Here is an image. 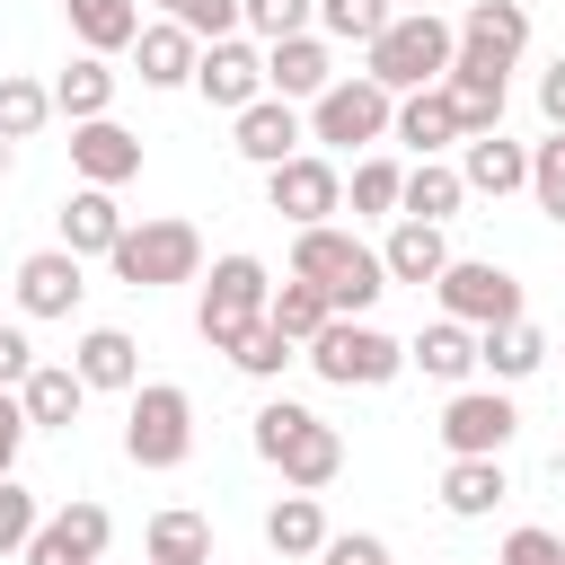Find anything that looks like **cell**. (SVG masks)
Segmentation results:
<instances>
[{
    "mask_svg": "<svg viewBox=\"0 0 565 565\" xmlns=\"http://www.w3.org/2000/svg\"><path fill=\"white\" fill-rule=\"evenodd\" d=\"M247 441H256V459H265L282 486H300V494H318V486L344 477V433H335L318 406H300V397H265V406L247 415Z\"/></svg>",
    "mask_w": 565,
    "mask_h": 565,
    "instance_id": "obj_1",
    "label": "cell"
},
{
    "mask_svg": "<svg viewBox=\"0 0 565 565\" xmlns=\"http://www.w3.org/2000/svg\"><path fill=\"white\" fill-rule=\"evenodd\" d=\"M291 274H300V282H318V291L335 300V318H371V309H380V291H388L380 247H362V238H353V230H335V221L291 230Z\"/></svg>",
    "mask_w": 565,
    "mask_h": 565,
    "instance_id": "obj_2",
    "label": "cell"
},
{
    "mask_svg": "<svg viewBox=\"0 0 565 565\" xmlns=\"http://www.w3.org/2000/svg\"><path fill=\"white\" fill-rule=\"evenodd\" d=\"M459 62V26L441 18V9H397L371 44H362V71L388 88V97H406V88H433L441 71Z\"/></svg>",
    "mask_w": 565,
    "mask_h": 565,
    "instance_id": "obj_3",
    "label": "cell"
},
{
    "mask_svg": "<svg viewBox=\"0 0 565 565\" xmlns=\"http://www.w3.org/2000/svg\"><path fill=\"white\" fill-rule=\"evenodd\" d=\"M115 282H132V291H177V282H203V230L194 221H177V212H150V221H132L124 238H115Z\"/></svg>",
    "mask_w": 565,
    "mask_h": 565,
    "instance_id": "obj_4",
    "label": "cell"
},
{
    "mask_svg": "<svg viewBox=\"0 0 565 565\" xmlns=\"http://www.w3.org/2000/svg\"><path fill=\"white\" fill-rule=\"evenodd\" d=\"M300 362H309L327 388H388V380L406 371V344H397L388 327H371V318H327V327L300 344Z\"/></svg>",
    "mask_w": 565,
    "mask_h": 565,
    "instance_id": "obj_5",
    "label": "cell"
},
{
    "mask_svg": "<svg viewBox=\"0 0 565 565\" xmlns=\"http://www.w3.org/2000/svg\"><path fill=\"white\" fill-rule=\"evenodd\" d=\"M265 300H274V274H265V256H247V247H230V256H212V274H203V300H194V335L212 344V353H230L256 318H265Z\"/></svg>",
    "mask_w": 565,
    "mask_h": 565,
    "instance_id": "obj_6",
    "label": "cell"
},
{
    "mask_svg": "<svg viewBox=\"0 0 565 565\" xmlns=\"http://www.w3.org/2000/svg\"><path fill=\"white\" fill-rule=\"evenodd\" d=\"M124 459L150 468V477H168V468L194 459V397L177 380H141L132 388V406H124Z\"/></svg>",
    "mask_w": 565,
    "mask_h": 565,
    "instance_id": "obj_7",
    "label": "cell"
},
{
    "mask_svg": "<svg viewBox=\"0 0 565 565\" xmlns=\"http://www.w3.org/2000/svg\"><path fill=\"white\" fill-rule=\"evenodd\" d=\"M388 124H397V97L371 79V71H344L327 97H309V141L318 150H380L388 141Z\"/></svg>",
    "mask_w": 565,
    "mask_h": 565,
    "instance_id": "obj_8",
    "label": "cell"
},
{
    "mask_svg": "<svg viewBox=\"0 0 565 565\" xmlns=\"http://www.w3.org/2000/svg\"><path fill=\"white\" fill-rule=\"evenodd\" d=\"M433 300H441V318H459V327L530 318L521 274H512V265H494V256H450V265H441V282H433Z\"/></svg>",
    "mask_w": 565,
    "mask_h": 565,
    "instance_id": "obj_9",
    "label": "cell"
},
{
    "mask_svg": "<svg viewBox=\"0 0 565 565\" xmlns=\"http://www.w3.org/2000/svg\"><path fill=\"white\" fill-rule=\"evenodd\" d=\"M433 433H441L450 459H503L512 433H521V406H512V388H450Z\"/></svg>",
    "mask_w": 565,
    "mask_h": 565,
    "instance_id": "obj_10",
    "label": "cell"
},
{
    "mask_svg": "<svg viewBox=\"0 0 565 565\" xmlns=\"http://www.w3.org/2000/svg\"><path fill=\"white\" fill-rule=\"evenodd\" d=\"M265 203H274L291 230L335 221V212H344V168H335V150H291L282 168H265Z\"/></svg>",
    "mask_w": 565,
    "mask_h": 565,
    "instance_id": "obj_11",
    "label": "cell"
},
{
    "mask_svg": "<svg viewBox=\"0 0 565 565\" xmlns=\"http://www.w3.org/2000/svg\"><path fill=\"white\" fill-rule=\"evenodd\" d=\"M230 150L247 159V168H282L291 150H309V106H291V97H256V106H238L230 115Z\"/></svg>",
    "mask_w": 565,
    "mask_h": 565,
    "instance_id": "obj_12",
    "label": "cell"
},
{
    "mask_svg": "<svg viewBox=\"0 0 565 565\" xmlns=\"http://www.w3.org/2000/svg\"><path fill=\"white\" fill-rule=\"evenodd\" d=\"M194 97L221 106V115L256 106V97H265V44H256V35H221V44H203V62H194Z\"/></svg>",
    "mask_w": 565,
    "mask_h": 565,
    "instance_id": "obj_13",
    "label": "cell"
},
{
    "mask_svg": "<svg viewBox=\"0 0 565 565\" xmlns=\"http://www.w3.org/2000/svg\"><path fill=\"white\" fill-rule=\"evenodd\" d=\"M79 291H88V256H71L62 238L18 256V318H71Z\"/></svg>",
    "mask_w": 565,
    "mask_h": 565,
    "instance_id": "obj_14",
    "label": "cell"
},
{
    "mask_svg": "<svg viewBox=\"0 0 565 565\" xmlns=\"http://www.w3.org/2000/svg\"><path fill=\"white\" fill-rule=\"evenodd\" d=\"M521 53H530V9H521V0H468V18H459V62L512 71Z\"/></svg>",
    "mask_w": 565,
    "mask_h": 565,
    "instance_id": "obj_15",
    "label": "cell"
},
{
    "mask_svg": "<svg viewBox=\"0 0 565 565\" xmlns=\"http://www.w3.org/2000/svg\"><path fill=\"white\" fill-rule=\"evenodd\" d=\"M106 539H115V512L79 494V503H62V512L26 539V565H97V556H106Z\"/></svg>",
    "mask_w": 565,
    "mask_h": 565,
    "instance_id": "obj_16",
    "label": "cell"
},
{
    "mask_svg": "<svg viewBox=\"0 0 565 565\" xmlns=\"http://www.w3.org/2000/svg\"><path fill=\"white\" fill-rule=\"evenodd\" d=\"M344 71H335V44L309 26V35H282V44H265V88L274 97H291V106H309V97H327Z\"/></svg>",
    "mask_w": 565,
    "mask_h": 565,
    "instance_id": "obj_17",
    "label": "cell"
},
{
    "mask_svg": "<svg viewBox=\"0 0 565 565\" xmlns=\"http://www.w3.org/2000/svg\"><path fill=\"white\" fill-rule=\"evenodd\" d=\"M71 177L79 185H132L141 177V132H124L115 115L71 124Z\"/></svg>",
    "mask_w": 565,
    "mask_h": 565,
    "instance_id": "obj_18",
    "label": "cell"
},
{
    "mask_svg": "<svg viewBox=\"0 0 565 565\" xmlns=\"http://www.w3.org/2000/svg\"><path fill=\"white\" fill-rule=\"evenodd\" d=\"M53 230H62L71 256H115V238L132 230V212L115 203V185H71L62 212H53Z\"/></svg>",
    "mask_w": 565,
    "mask_h": 565,
    "instance_id": "obj_19",
    "label": "cell"
},
{
    "mask_svg": "<svg viewBox=\"0 0 565 565\" xmlns=\"http://www.w3.org/2000/svg\"><path fill=\"white\" fill-rule=\"evenodd\" d=\"M388 141H406L415 159H441V150H459V141H468V124H459L450 88L433 79V88H406V97H397V124H388Z\"/></svg>",
    "mask_w": 565,
    "mask_h": 565,
    "instance_id": "obj_20",
    "label": "cell"
},
{
    "mask_svg": "<svg viewBox=\"0 0 565 565\" xmlns=\"http://www.w3.org/2000/svg\"><path fill=\"white\" fill-rule=\"evenodd\" d=\"M194 62H203V35L177 26V18H159V26L132 35V79L141 88H194Z\"/></svg>",
    "mask_w": 565,
    "mask_h": 565,
    "instance_id": "obj_21",
    "label": "cell"
},
{
    "mask_svg": "<svg viewBox=\"0 0 565 565\" xmlns=\"http://www.w3.org/2000/svg\"><path fill=\"white\" fill-rule=\"evenodd\" d=\"M88 397H97V388H88L71 362H35V371L18 380V406H26L35 433H71V424L88 415Z\"/></svg>",
    "mask_w": 565,
    "mask_h": 565,
    "instance_id": "obj_22",
    "label": "cell"
},
{
    "mask_svg": "<svg viewBox=\"0 0 565 565\" xmlns=\"http://www.w3.org/2000/svg\"><path fill=\"white\" fill-rule=\"evenodd\" d=\"M459 177L468 194H530V141H503V132H468L459 141Z\"/></svg>",
    "mask_w": 565,
    "mask_h": 565,
    "instance_id": "obj_23",
    "label": "cell"
},
{
    "mask_svg": "<svg viewBox=\"0 0 565 565\" xmlns=\"http://www.w3.org/2000/svg\"><path fill=\"white\" fill-rule=\"evenodd\" d=\"M406 371H424V380H441V388H468V380H477V327H459V318L415 327V335H406Z\"/></svg>",
    "mask_w": 565,
    "mask_h": 565,
    "instance_id": "obj_24",
    "label": "cell"
},
{
    "mask_svg": "<svg viewBox=\"0 0 565 565\" xmlns=\"http://www.w3.org/2000/svg\"><path fill=\"white\" fill-rule=\"evenodd\" d=\"M477 371H486L494 388H521V380H539V371H547V335H539L530 318L477 327Z\"/></svg>",
    "mask_w": 565,
    "mask_h": 565,
    "instance_id": "obj_25",
    "label": "cell"
},
{
    "mask_svg": "<svg viewBox=\"0 0 565 565\" xmlns=\"http://www.w3.org/2000/svg\"><path fill=\"white\" fill-rule=\"evenodd\" d=\"M115 88H124L115 53H71V62L53 71V115H71V124H88V115H115Z\"/></svg>",
    "mask_w": 565,
    "mask_h": 565,
    "instance_id": "obj_26",
    "label": "cell"
},
{
    "mask_svg": "<svg viewBox=\"0 0 565 565\" xmlns=\"http://www.w3.org/2000/svg\"><path fill=\"white\" fill-rule=\"evenodd\" d=\"M380 265H388V282H441V265H450V238H441V221H388V238H380Z\"/></svg>",
    "mask_w": 565,
    "mask_h": 565,
    "instance_id": "obj_27",
    "label": "cell"
},
{
    "mask_svg": "<svg viewBox=\"0 0 565 565\" xmlns=\"http://www.w3.org/2000/svg\"><path fill=\"white\" fill-rule=\"evenodd\" d=\"M71 371H79L88 388H124V397H132V388H141V344H132L124 327H88V335L71 344Z\"/></svg>",
    "mask_w": 565,
    "mask_h": 565,
    "instance_id": "obj_28",
    "label": "cell"
},
{
    "mask_svg": "<svg viewBox=\"0 0 565 565\" xmlns=\"http://www.w3.org/2000/svg\"><path fill=\"white\" fill-rule=\"evenodd\" d=\"M62 18H71L79 53H132V35H141V0H62Z\"/></svg>",
    "mask_w": 565,
    "mask_h": 565,
    "instance_id": "obj_29",
    "label": "cell"
},
{
    "mask_svg": "<svg viewBox=\"0 0 565 565\" xmlns=\"http://www.w3.org/2000/svg\"><path fill=\"white\" fill-rule=\"evenodd\" d=\"M503 494H512L503 459H450V468H441V512H450V521H486Z\"/></svg>",
    "mask_w": 565,
    "mask_h": 565,
    "instance_id": "obj_30",
    "label": "cell"
},
{
    "mask_svg": "<svg viewBox=\"0 0 565 565\" xmlns=\"http://www.w3.org/2000/svg\"><path fill=\"white\" fill-rule=\"evenodd\" d=\"M141 556H150V565H212V521L185 512V503H168V512H150Z\"/></svg>",
    "mask_w": 565,
    "mask_h": 565,
    "instance_id": "obj_31",
    "label": "cell"
},
{
    "mask_svg": "<svg viewBox=\"0 0 565 565\" xmlns=\"http://www.w3.org/2000/svg\"><path fill=\"white\" fill-rule=\"evenodd\" d=\"M441 88H450V106H459V124H468V132H503V106H512V88H503V71H477V62H450V71H441Z\"/></svg>",
    "mask_w": 565,
    "mask_h": 565,
    "instance_id": "obj_32",
    "label": "cell"
},
{
    "mask_svg": "<svg viewBox=\"0 0 565 565\" xmlns=\"http://www.w3.org/2000/svg\"><path fill=\"white\" fill-rule=\"evenodd\" d=\"M344 203H353V221H397V203H406V168L380 159V150H362L353 177H344Z\"/></svg>",
    "mask_w": 565,
    "mask_h": 565,
    "instance_id": "obj_33",
    "label": "cell"
},
{
    "mask_svg": "<svg viewBox=\"0 0 565 565\" xmlns=\"http://www.w3.org/2000/svg\"><path fill=\"white\" fill-rule=\"evenodd\" d=\"M459 203H468V177H459V159H415V168H406V203H397L406 221H450Z\"/></svg>",
    "mask_w": 565,
    "mask_h": 565,
    "instance_id": "obj_34",
    "label": "cell"
},
{
    "mask_svg": "<svg viewBox=\"0 0 565 565\" xmlns=\"http://www.w3.org/2000/svg\"><path fill=\"white\" fill-rule=\"evenodd\" d=\"M265 547H274V556H318V547H327V512H318V494L282 486V503L265 512Z\"/></svg>",
    "mask_w": 565,
    "mask_h": 565,
    "instance_id": "obj_35",
    "label": "cell"
},
{
    "mask_svg": "<svg viewBox=\"0 0 565 565\" xmlns=\"http://www.w3.org/2000/svg\"><path fill=\"white\" fill-rule=\"evenodd\" d=\"M265 318H274V327H282L291 344H309V335H318V327L335 318V300H327L318 282H300V274H282V282H274V300H265Z\"/></svg>",
    "mask_w": 565,
    "mask_h": 565,
    "instance_id": "obj_36",
    "label": "cell"
},
{
    "mask_svg": "<svg viewBox=\"0 0 565 565\" xmlns=\"http://www.w3.org/2000/svg\"><path fill=\"white\" fill-rule=\"evenodd\" d=\"M53 124V88L26 71H0V141H35Z\"/></svg>",
    "mask_w": 565,
    "mask_h": 565,
    "instance_id": "obj_37",
    "label": "cell"
},
{
    "mask_svg": "<svg viewBox=\"0 0 565 565\" xmlns=\"http://www.w3.org/2000/svg\"><path fill=\"white\" fill-rule=\"evenodd\" d=\"M291 362H300V344H291V335H282L274 318H256V327H247V335L230 344V371H247V380H282Z\"/></svg>",
    "mask_w": 565,
    "mask_h": 565,
    "instance_id": "obj_38",
    "label": "cell"
},
{
    "mask_svg": "<svg viewBox=\"0 0 565 565\" xmlns=\"http://www.w3.org/2000/svg\"><path fill=\"white\" fill-rule=\"evenodd\" d=\"M397 18V0H318V35L327 44H371Z\"/></svg>",
    "mask_w": 565,
    "mask_h": 565,
    "instance_id": "obj_39",
    "label": "cell"
},
{
    "mask_svg": "<svg viewBox=\"0 0 565 565\" xmlns=\"http://www.w3.org/2000/svg\"><path fill=\"white\" fill-rule=\"evenodd\" d=\"M159 18L194 26L203 44H221V35H247V0H159Z\"/></svg>",
    "mask_w": 565,
    "mask_h": 565,
    "instance_id": "obj_40",
    "label": "cell"
},
{
    "mask_svg": "<svg viewBox=\"0 0 565 565\" xmlns=\"http://www.w3.org/2000/svg\"><path fill=\"white\" fill-rule=\"evenodd\" d=\"M530 203L565 230V132H547V141H530Z\"/></svg>",
    "mask_w": 565,
    "mask_h": 565,
    "instance_id": "obj_41",
    "label": "cell"
},
{
    "mask_svg": "<svg viewBox=\"0 0 565 565\" xmlns=\"http://www.w3.org/2000/svg\"><path fill=\"white\" fill-rule=\"evenodd\" d=\"M309 26H318V0H247L256 44H282V35H309Z\"/></svg>",
    "mask_w": 565,
    "mask_h": 565,
    "instance_id": "obj_42",
    "label": "cell"
},
{
    "mask_svg": "<svg viewBox=\"0 0 565 565\" xmlns=\"http://www.w3.org/2000/svg\"><path fill=\"white\" fill-rule=\"evenodd\" d=\"M44 530V512H35V486H18V477H0V556H26V539Z\"/></svg>",
    "mask_w": 565,
    "mask_h": 565,
    "instance_id": "obj_43",
    "label": "cell"
},
{
    "mask_svg": "<svg viewBox=\"0 0 565 565\" xmlns=\"http://www.w3.org/2000/svg\"><path fill=\"white\" fill-rule=\"evenodd\" d=\"M494 565H565V539H556V530H539V521H521V530L494 547Z\"/></svg>",
    "mask_w": 565,
    "mask_h": 565,
    "instance_id": "obj_44",
    "label": "cell"
},
{
    "mask_svg": "<svg viewBox=\"0 0 565 565\" xmlns=\"http://www.w3.org/2000/svg\"><path fill=\"white\" fill-rule=\"evenodd\" d=\"M318 565H388V539H371V530H327Z\"/></svg>",
    "mask_w": 565,
    "mask_h": 565,
    "instance_id": "obj_45",
    "label": "cell"
},
{
    "mask_svg": "<svg viewBox=\"0 0 565 565\" xmlns=\"http://www.w3.org/2000/svg\"><path fill=\"white\" fill-rule=\"evenodd\" d=\"M26 406H18V388H0V477H18V450H26Z\"/></svg>",
    "mask_w": 565,
    "mask_h": 565,
    "instance_id": "obj_46",
    "label": "cell"
},
{
    "mask_svg": "<svg viewBox=\"0 0 565 565\" xmlns=\"http://www.w3.org/2000/svg\"><path fill=\"white\" fill-rule=\"evenodd\" d=\"M35 371V344H26V327H0V388H18Z\"/></svg>",
    "mask_w": 565,
    "mask_h": 565,
    "instance_id": "obj_47",
    "label": "cell"
},
{
    "mask_svg": "<svg viewBox=\"0 0 565 565\" xmlns=\"http://www.w3.org/2000/svg\"><path fill=\"white\" fill-rule=\"evenodd\" d=\"M539 115H547V132H565V53L539 71Z\"/></svg>",
    "mask_w": 565,
    "mask_h": 565,
    "instance_id": "obj_48",
    "label": "cell"
},
{
    "mask_svg": "<svg viewBox=\"0 0 565 565\" xmlns=\"http://www.w3.org/2000/svg\"><path fill=\"white\" fill-rule=\"evenodd\" d=\"M9 168H18V141H0V177H9Z\"/></svg>",
    "mask_w": 565,
    "mask_h": 565,
    "instance_id": "obj_49",
    "label": "cell"
},
{
    "mask_svg": "<svg viewBox=\"0 0 565 565\" xmlns=\"http://www.w3.org/2000/svg\"><path fill=\"white\" fill-rule=\"evenodd\" d=\"M397 9H433V0H397Z\"/></svg>",
    "mask_w": 565,
    "mask_h": 565,
    "instance_id": "obj_50",
    "label": "cell"
},
{
    "mask_svg": "<svg viewBox=\"0 0 565 565\" xmlns=\"http://www.w3.org/2000/svg\"><path fill=\"white\" fill-rule=\"evenodd\" d=\"M459 565H477V556H459Z\"/></svg>",
    "mask_w": 565,
    "mask_h": 565,
    "instance_id": "obj_51",
    "label": "cell"
}]
</instances>
